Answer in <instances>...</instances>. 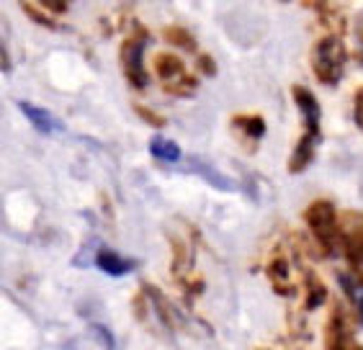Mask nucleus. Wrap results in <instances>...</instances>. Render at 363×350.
<instances>
[{
	"label": "nucleus",
	"instance_id": "obj_1",
	"mask_svg": "<svg viewBox=\"0 0 363 350\" xmlns=\"http://www.w3.org/2000/svg\"><path fill=\"white\" fill-rule=\"evenodd\" d=\"M345 62H348V50H345L340 36L325 34L312 44L309 64H312V72H315L320 85L333 88V85L340 83L342 72H345Z\"/></svg>",
	"mask_w": 363,
	"mask_h": 350
},
{
	"label": "nucleus",
	"instance_id": "obj_2",
	"mask_svg": "<svg viewBox=\"0 0 363 350\" xmlns=\"http://www.w3.org/2000/svg\"><path fill=\"white\" fill-rule=\"evenodd\" d=\"M304 222H307L315 242L320 245L322 255H333L335 242L340 239V217H337L335 206L328 198H317L304 209Z\"/></svg>",
	"mask_w": 363,
	"mask_h": 350
},
{
	"label": "nucleus",
	"instance_id": "obj_3",
	"mask_svg": "<svg viewBox=\"0 0 363 350\" xmlns=\"http://www.w3.org/2000/svg\"><path fill=\"white\" fill-rule=\"evenodd\" d=\"M150 39L147 28L142 26L140 21H134L132 34H126V39L121 42L119 47V62L121 70H124L126 83L132 85L134 91H145L150 77H147L145 70V44Z\"/></svg>",
	"mask_w": 363,
	"mask_h": 350
},
{
	"label": "nucleus",
	"instance_id": "obj_4",
	"mask_svg": "<svg viewBox=\"0 0 363 350\" xmlns=\"http://www.w3.org/2000/svg\"><path fill=\"white\" fill-rule=\"evenodd\" d=\"M325 350H363L361 343L353 335V327L348 322V312L340 301L333 304L328 327H325Z\"/></svg>",
	"mask_w": 363,
	"mask_h": 350
},
{
	"label": "nucleus",
	"instance_id": "obj_5",
	"mask_svg": "<svg viewBox=\"0 0 363 350\" xmlns=\"http://www.w3.org/2000/svg\"><path fill=\"white\" fill-rule=\"evenodd\" d=\"M340 245L345 258L356 260L363 255V214L361 211H345L340 214Z\"/></svg>",
	"mask_w": 363,
	"mask_h": 350
},
{
	"label": "nucleus",
	"instance_id": "obj_6",
	"mask_svg": "<svg viewBox=\"0 0 363 350\" xmlns=\"http://www.w3.org/2000/svg\"><path fill=\"white\" fill-rule=\"evenodd\" d=\"M291 98L296 103L301 113V124H304V132L307 134H320L322 137V129H320V121H322V108H320V101L312 91H309L307 85H291Z\"/></svg>",
	"mask_w": 363,
	"mask_h": 350
},
{
	"label": "nucleus",
	"instance_id": "obj_7",
	"mask_svg": "<svg viewBox=\"0 0 363 350\" xmlns=\"http://www.w3.org/2000/svg\"><path fill=\"white\" fill-rule=\"evenodd\" d=\"M18 108H21V113L26 116V121L31 126H34L36 132L44 134V137H52V134L62 132L65 124L60 119H57L55 113L49 111V108H44V106H36V103H28V101H18Z\"/></svg>",
	"mask_w": 363,
	"mask_h": 350
},
{
	"label": "nucleus",
	"instance_id": "obj_8",
	"mask_svg": "<svg viewBox=\"0 0 363 350\" xmlns=\"http://www.w3.org/2000/svg\"><path fill=\"white\" fill-rule=\"evenodd\" d=\"M322 142L320 134H307L301 132L299 142H296V147H294L291 157H289V173L291 175H299L312 165L315 160V152H317V145Z\"/></svg>",
	"mask_w": 363,
	"mask_h": 350
},
{
	"label": "nucleus",
	"instance_id": "obj_9",
	"mask_svg": "<svg viewBox=\"0 0 363 350\" xmlns=\"http://www.w3.org/2000/svg\"><path fill=\"white\" fill-rule=\"evenodd\" d=\"M96 268L104 271L106 276H111V278H121V276L137 271V260L124 258V255H119V252H113V250H98Z\"/></svg>",
	"mask_w": 363,
	"mask_h": 350
},
{
	"label": "nucleus",
	"instance_id": "obj_10",
	"mask_svg": "<svg viewBox=\"0 0 363 350\" xmlns=\"http://www.w3.org/2000/svg\"><path fill=\"white\" fill-rule=\"evenodd\" d=\"M266 276L271 278L273 291L279 296H294L296 286L291 283V273H289V263L284 255H276L266 263Z\"/></svg>",
	"mask_w": 363,
	"mask_h": 350
},
{
	"label": "nucleus",
	"instance_id": "obj_11",
	"mask_svg": "<svg viewBox=\"0 0 363 350\" xmlns=\"http://www.w3.org/2000/svg\"><path fill=\"white\" fill-rule=\"evenodd\" d=\"M170 247H173V263L170 271L178 281H186L194 268V245L186 237H170Z\"/></svg>",
	"mask_w": 363,
	"mask_h": 350
},
{
	"label": "nucleus",
	"instance_id": "obj_12",
	"mask_svg": "<svg viewBox=\"0 0 363 350\" xmlns=\"http://www.w3.org/2000/svg\"><path fill=\"white\" fill-rule=\"evenodd\" d=\"M152 67H155V75L162 80V85L178 83L181 77H186V64H183L181 57L173 55V52H160V55H155Z\"/></svg>",
	"mask_w": 363,
	"mask_h": 350
},
{
	"label": "nucleus",
	"instance_id": "obj_13",
	"mask_svg": "<svg viewBox=\"0 0 363 350\" xmlns=\"http://www.w3.org/2000/svg\"><path fill=\"white\" fill-rule=\"evenodd\" d=\"M142 294L150 296V304H152V309L157 312V317L162 320V324L170 329L178 327V317H175V309L173 304L168 301V296L162 294L160 288L152 286V283H142Z\"/></svg>",
	"mask_w": 363,
	"mask_h": 350
},
{
	"label": "nucleus",
	"instance_id": "obj_14",
	"mask_svg": "<svg viewBox=\"0 0 363 350\" xmlns=\"http://www.w3.org/2000/svg\"><path fill=\"white\" fill-rule=\"evenodd\" d=\"M301 8H307V11H320V18L322 23L328 26V34L333 36H340L342 28H345V16L337 11L333 3H301Z\"/></svg>",
	"mask_w": 363,
	"mask_h": 350
},
{
	"label": "nucleus",
	"instance_id": "obj_15",
	"mask_svg": "<svg viewBox=\"0 0 363 350\" xmlns=\"http://www.w3.org/2000/svg\"><path fill=\"white\" fill-rule=\"evenodd\" d=\"M304 288H307V299H304V309L307 312H315L317 307H322L328 301V286L312 271H304Z\"/></svg>",
	"mask_w": 363,
	"mask_h": 350
},
{
	"label": "nucleus",
	"instance_id": "obj_16",
	"mask_svg": "<svg viewBox=\"0 0 363 350\" xmlns=\"http://www.w3.org/2000/svg\"><path fill=\"white\" fill-rule=\"evenodd\" d=\"M232 126L240 129L245 137H250V140H255V142L266 137V119H263L260 113H235Z\"/></svg>",
	"mask_w": 363,
	"mask_h": 350
},
{
	"label": "nucleus",
	"instance_id": "obj_17",
	"mask_svg": "<svg viewBox=\"0 0 363 350\" xmlns=\"http://www.w3.org/2000/svg\"><path fill=\"white\" fill-rule=\"evenodd\" d=\"M150 154H152L155 160H162V162L183 160L181 147H178L173 140H168V137H152V140H150Z\"/></svg>",
	"mask_w": 363,
	"mask_h": 350
},
{
	"label": "nucleus",
	"instance_id": "obj_18",
	"mask_svg": "<svg viewBox=\"0 0 363 350\" xmlns=\"http://www.w3.org/2000/svg\"><path fill=\"white\" fill-rule=\"evenodd\" d=\"M162 36H165V42L173 44V47H178V50L196 52V39H194V34H191L189 28H183V26H168L165 31H162Z\"/></svg>",
	"mask_w": 363,
	"mask_h": 350
},
{
	"label": "nucleus",
	"instance_id": "obj_19",
	"mask_svg": "<svg viewBox=\"0 0 363 350\" xmlns=\"http://www.w3.org/2000/svg\"><path fill=\"white\" fill-rule=\"evenodd\" d=\"M18 6H21L23 13H26L34 23H39V26H44V28H57V26H60V23L52 18V16L44 13V8L39 6V3H28V0H21Z\"/></svg>",
	"mask_w": 363,
	"mask_h": 350
},
{
	"label": "nucleus",
	"instance_id": "obj_20",
	"mask_svg": "<svg viewBox=\"0 0 363 350\" xmlns=\"http://www.w3.org/2000/svg\"><path fill=\"white\" fill-rule=\"evenodd\" d=\"M196 85H199V80H196L194 75H186V77H181L178 83H170V85H162L165 91L170 93V96H178V98H189L191 93H196Z\"/></svg>",
	"mask_w": 363,
	"mask_h": 350
},
{
	"label": "nucleus",
	"instance_id": "obj_21",
	"mask_svg": "<svg viewBox=\"0 0 363 350\" xmlns=\"http://www.w3.org/2000/svg\"><path fill=\"white\" fill-rule=\"evenodd\" d=\"M134 113H137L145 124L155 126V129H162V126L168 124V119H165V116H160V113L152 111V108H150V106H145V103H134Z\"/></svg>",
	"mask_w": 363,
	"mask_h": 350
},
{
	"label": "nucleus",
	"instance_id": "obj_22",
	"mask_svg": "<svg viewBox=\"0 0 363 350\" xmlns=\"http://www.w3.org/2000/svg\"><path fill=\"white\" fill-rule=\"evenodd\" d=\"M196 70H199V75H203V77H214L217 75V62H214V57L201 52V55L196 57Z\"/></svg>",
	"mask_w": 363,
	"mask_h": 350
},
{
	"label": "nucleus",
	"instance_id": "obj_23",
	"mask_svg": "<svg viewBox=\"0 0 363 350\" xmlns=\"http://www.w3.org/2000/svg\"><path fill=\"white\" fill-rule=\"evenodd\" d=\"M39 6H42L44 11H55V13H67V8H70L65 0H42Z\"/></svg>",
	"mask_w": 363,
	"mask_h": 350
},
{
	"label": "nucleus",
	"instance_id": "obj_24",
	"mask_svg": "<svg viewBox=\"0 0 363 350\" xmlns=\"http://www.w3.org/2000/svg\"><path fill=\"white\" fill-rule=\"evenodd\" d=\"M348 266H350V273H353V278H356L358 283L363 286V255H361V258H356V260H350Z\"/></svg>",
	"mask_w": 363,
	"mask_h": 350
},
{
	"label": "nucleus",
	"instance_id": "obj_25",
	"mask_svg": "<svg viewBox=\"0 0 363 350\" xmlns=\"http://www.w3.org/2000/svg\"><path fill=\"white\" fill-rule=\"evenodd\" d=\"M356 124L363 132V88H358L356 91Z\"/></svg>",
	"mask_w": 363,
	"mask_h": 350
},
{
	"label": "nucleus",
	"instance_id": "obj_26",
	"mask_svg": "<svg viewBox=\"0 0 363 350\" xmlns=\"http://www.w3.org/2000/svg\"><path fill=\"white\" fill-rule=\"evenodd\" d=\"M0 57H3V72H11V57H8V50H6V44H3V52H0Z\"/></svg>",
	"mask_w": 363,
	"mask_h": 350
},
{
	"label": "nucleus",
	"instance_id": "obj_27",
	"mask_svg": "<svg viewBox=\"0 0 363 350\" xmlns=\"http://www.w3.org/2000/svg\"><path fill=\"white\" fill-rule=\"evenodd\" d=\"M258 350H268V348H258Z\"/></svg>",
	"mask_w": 363,
	"mask_h": 350
},
{
	"label": "nucleus",
	"instance_id": "obj_28",
	"mask_svg": "<svg viewBox=\"0 0 363 350\" xmlns=\"http://www.w3.org/2000/svg\"><path fill=\"white\" fill-rule=\"evenodd\" d=\"M361 60H363V57H361Z\"/></svg>",
	"mask_w": 363,
	"mask_h": 350
}]
</instances>
